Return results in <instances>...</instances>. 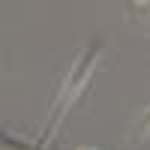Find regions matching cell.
Here are the masks:
<instances>
[{"instance_id": "obj_1", "label": "cell", "mask_w": 150, "mask_h": 150, "mask_svg": "<svg viewBox=\"0 0 150 150\" xmlns=\"http://www.w3.org/2000/svg\"><path fill=\"white\" fill-rule=\"evenodd\" d=\"M96 54H99V45H93L90 51H84L78 60H75V66H72V72H69V78H66V99H75L78 96V90L87 84V75H90V69L96 66Z\"/></svg>"}, {"instance_id": "obj_2", "label": "cell", "mask_w": 150, "mask_h": 150, "mask_svg": "<svg viewBox=\"0 0 150 150\" xmlns=\"http://www.w3.org/2000/svg\"><path fill=\"white\" fill-rule=\"evenodd\" d=\"M141 132H150V108L144 111V117H141Z\"/></svg>"}]
</instances>
